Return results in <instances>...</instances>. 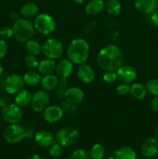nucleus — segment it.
Masks as SVG:
<instances>
[{"label": "nucleus", "mask_w": 158, "mask_h": 159, "mask_svg": "<svg viewBox=\"0 0 158 159\" xmlns=\"http://www.w3.org/2000/svg\"><path fill=\"white\" fill-rule=\"evenodd\" d=\"M158 142L155 138H148L141 145V153L146 158H151L157 154Z\"/></svg>", "instance_id": "nucleus-16"}, {"label": "nucleus", "mask_w": 158, "mask_h": 159, "mask_svg": "<svg viewBox=\"0 0 158 159\" xmlns=\"http://www.w3.org/2000/svg\"><path fill=\"white\" fill-rule=\"evenodd\" d=\"M74 69L73 63L69 59H63L58 61L56 65L55 73L59 79H67L72 73Z\"/></svg>", "instance_id": "nucleus-14"}, {"label": "nucleus", "mask_w": 158, "mask_h": 159, "mask_svg": "<svg viewBox=\"0 0 158 159\" xmlns=\"http://www.w3.org/2000/svg\"><path fill=\"white\" fill-rule=\"evenodd\" d=\"M77 75L78 79L84 83L91 82L95 76V73L92 67L86 63L79 65L77 69Z\"/></svg>", "instance_id": "nucleus-15"}, {"label": "nucleus", "mask_w": 158, "mask_h": 159, "mask_svg": "<svg viewBox=\"0 0 158 159\" xmlns=\"http://www.w3.org/2000/svg\"><path fill=\"white\" fill-rule=\"evenodd\" d=\"M3 136L8 143L16 144L26 138V130L23 126L19 124H9V126L5 129Z\"/></svg>", "instance_id": "nucleus-8"}, {"label": "nucleus", "mask_w": 158, "mask_h": 159, "mask_svg": "<svg viewBox=\"0 0 158 159\" xmlns=\"http://www.w3.org/2000/svg\"><path fill=\"white\" fill-rule=\"evenodd\" d=\"M23 77L25 84L29 85V86H36L38 84H40V81H41L40 74L35 71H26Z\"/></svg>", "instance_id": "nucleus-26"}, {"label": "nucleus", "mask_w": 158, "mask_h": 159, "mask_svg": "<svg viewBox=\"0 0 158 159\" xmlns=\"http://www.w3.org/2000/svg\"><path fill=\"white\" fill-rule=\"evenodd\" d=\"M1 116L3 120L9 124H19L23 118V110L16 103H9L2 108Z\"/></svg>", "instance_id": "nucleus-7"}, {"label": "nucleus", "mask_w": 158, "mask_h": 159, "mask_svg": "<svg viewBox=\"0 0 158 159\" xmlns=\"http://www.w3.org/2000/svg\"><path fill=\"white\" fill-rule=\"evenodd\" d=\"M154 135H155V137H154L155 139H156V141H157V142H158V126H157V127L156 128V130H155Z\"/></svg>", "instance_id": "nucleus-42"}, {"label": "nucleus", "mask_w": 158, "mask_h": 159, "mask_svg": "<svg viewBox=\"0 0 158 159\" xmlns=\"http://www.w3.org/2000/svg\"><path fill=\"white\" fill-rule=\"evenodd\" d=\"M105 9L103 0H90L85 6V12L91 16H95L101 13Z\"/></svg>", "instance_id": "nucleus-21"}, {"label": "nucleus", "mask_w": 158, "mask_h": 159, "mask_svg": "<svg viewBox=\"0 0 158 159\" xmlns=\"http://www.w3.org/2000/svg\"><path fill=\"white\" fill-rule=\"evenodd\" d=\"M114 157L116 159H136V152L133 148L123 146L115 151Z\"/></svg>", "instance_id": "nucleus-23"}, {"label": "nucleus", "mask_w": 158, "mask_h": 159, "mask_svg": "<svg viewBox=\"0 0 158 159\" xmlns=\"http://www.w3.org/2000/svg\"><path fill=\"white\" fill-rule=\"evenodd\" d=\"M41 51L46 58L57 60L64 54V46L57 39L50 37L45 40L41 45Z\"/></svg>", "instance_id": "nucleus-4"}, {"label": "nucleus", "mask_w": 158, "mask_h": 159, "mask_svg": "<svg viewBox=\"0 0 158 159\" xmlns=\"http://www.w3.org/2000/svg\"><path fill=\"white\" fill-rule=\"evenodd\" d=\"M144 159H150V158H144Z\"/></svg>", "instance_id": "nucleus-46"}, {"label": "nucleus", "mask_w": 158, "mask_h": 159, "mask_svg": "<svg viewBox=\"0 0 158 159\" xmlns=\"http://www.w3.org/2000/svg\"><path fill=\"white\" fill-rule=\"evenodd\" d=\"M50 95L47 91L37 90L33 94L31 100V107L35 112H43L50 103Z\"/></svg>", "instance_id": "nucleus-9"}, {"label": "nucleus", "mask_w": 158, "mask_h": 159, "mask_svg": "<svg viewBox=\"0 0 158 159\" xmlns=\"http://www.w3.org/2000/svg\"><path fill=\"white\" fill-rule=\"evenodd\" d=\"M13 36L12 33V28L9 27V26H3L0 28V37L3 40L9 39Z\"/></svg>", "instance_id": "nucleus-35"}, {"label": "nucleus", "mask_w": 158, "mask_h": 159, "mask_svg": "<svg viewBox=\"0 0 158 159\" xmlns=\"http://www.w3.org/2000/svg\"><path fill=\"white\" fill-rule=\"evenodd\" d=\"M39 8L34 2H27L22 6L20 15L26 19H33L38 15Z\"/></svg>", "instance_id": "nucleus-22"}, {"label": "nucleus", "mask_w": 158, "mask_h": 159, "mask_svg": "<svg viewBox=\"0 0 158 159\" xmlns=\"http://www.w3.org/2000/svg\"><path fill=\"white\" fill-rule=\"evenodd\" d=\"M69 159H91L89 153L85 149H77L75 150L70 156Z\"/></svg>", "instance_id": "nucleus-33"}, {"label": "nucleus", "mask_w": 158, "mask_h": 159, "mask_svg": "<svg viewBox=\"0 0 158 159\" xmlns=\"http://www.w3.org/2000/svg\"><path fill=\"white\" fill-rule=\"evenodd\" d=\"M117 79L121 83H131L136 79L137 73L136 69L131 65H125L119 67L116 70Z\"/></svg>", "instance_id": "nucleus-11"}, {"label": "nucleus", "mask_w": 158, "mask_h": 159, "mask_svg": "<svg viewBox=\"0 0 158 159\" xmlns=\"http://www.w3.org/2000/svg\"><path fill=\"white\" fill-rule=\"evenodd\" d=\"M79 138V132L73 127H64L57 132L55 135V141L62 147H69L77 141Z\"/></svg>", "instance_id": "nucleus-6"}, {"label": "nucleus", "mask_w": 158, "mask_h": 159, "mask_svg": "<svg viewBox=\"0 0 158 159\" xmlns=\"http://www.w3.org/2000/svg\"><path fill=\"white\" fill-rule=\"evenodd\" d=\"M8 43L6 40L0 38V58H2L8 52Z\"/></svg>", "instance_id": "nucleus-37"}, {"label": "nucleus", "mask_w": 158, "mask_h": 159, "mask_svg": "<svg viewBox=\"0 0 158 159\" xmlns=\"http://www.w3.org/2000/svg\"><path fill=\"white\" fill-rule=\"evenodd\" d=\"M147 93L154 96H158V79H152L147 81L145 85Z\"/></svg>", "instance_id": "nucleus-30"}, {"label": "nucleus", "mask_w": 158, "mask_h": 159, "mask_svg": "<svg viewBox=\"0 0 158 159\" xmlns=\"http://www.w3.org/2000/svg\"><path fill=\"white\" fill-rule=\"evenodd\" d=\"M64 110L57 105H49L43 111V119L50 124H56L62 119Z\"/></svg>", "instance_id": "nucleus-12"}, {"label": "nucleus", "mask_w": 158, "mask_h": 159, "mask_svg": "<svg viewBox=\"0 0 158 159\" xmlns=\"http://www.w3.org/2000/svg\"><path fill=\"white\" fill-rule=\"evenodd\" d=\"M35 30L43 35H49L56 30V22L50 15L47 13L38 14L33 22Z\"/></svg>", "instance_id": "nucleus-5"}, {"label": "nucleus", "mask_w": 158, "mask_h": 159, "mask_svg": "<svg viewBox=\"0 0 158 159\" xmlns=\"http://www.w3.org/2000/svg\"><path fill=\"white\" fill-rule=\"evenodd\" d=\"M23 62L24 65H26L27 68H31V69H34V68H37L39 65V61L36 55H33V54H26L23 58Z\"/></svg>", "instance_id": "nucleus-31"}, {"label": "nucleus", "mask_w": 158, "mask_h": 159, "mask_svg": "<svg viewBox=\"0 0 158 159\" xmlns=\"http://www.w3.org/2000/svg\"><path fill=\"white\" fill-rule=\"evenodd\" d=\"M59 78L54 74L43 75L40 81V86L45 91H52L58 85Z\"/></svg>", "instance_id": "nucleus-20"}, {"label": "nucleus", "mask_w": 158, "mask_h": 159, "mask_svg": "<svg viewBox=\"0 0 158 159\" xmlns=\"http://www.w3.org/2000/svg\"><path fill=\"white\" fill-rule=\"evenodd\" d=\"M157 155H158V151H157Z\"/></svg>", "instance_id": "nucleus-47"}, {"label": "nucleus", "mask_w": 158, "mask_h": 159, "mask_svg": "<svg viewBox=\"0 0 158 159\" xmlns=\"http://www.w3.org/2000/svg\"><path fill=\"white\" fill-rule=\"evenodd\" d=\"M158 7L157 0H136L135 8L143 14H152Z\"/></svg>", "instance_id": "nucleus-17"}, {"label": "nucleus", "mask_w": 158, "mask_h": 159, "mask_svg": "<svg viewBox=\"0 0 158 159\" xmlns=\"http://www.w3.org/2000/svg\"><path fill=\"white\" fill-rule=\"evenodd\" d=\"M123 63V54L119 46L108 44L103 47L97 55V64L105 71H116Z\"/></svg>", "instance_id": "nucleus-1"}, {"label": "nucleus", "mask_w": 158, "mask_h": 159, "mask_svg": "<svg viewBox=\"0 0 158 159\" xmlns=\"http://www.w3.org/2000/svg\"><path fill=\"white\" fill-rule=\"evenodd\" d=\"M35 142L39 146L48 148L55 142V137L52 133L47 130H40L35 134Z\"/></svg>", "instance_id": "nucleus-18"}, {"label": "nucleus", "mask_w": 158, "mask_h": 159, "mask_svg": "<svg viewBox=\"0 0 158 159\" xmlns=\"http://www.w3.org/2000/svg\"><path fill=\"white\" fill-rule=\"evenodd\" d=\"M56 65H57V63H56L55 60L46 58L39 62L37 69L40 75H46L53 74L55 71Z\"/></svg>", "instance_id": "nucleus-19"}, {"label": "nucleus", "mask_w": 158, "mask_h": 159, "mask_svg": "<svg viewBox=\"0 0 158 159\" xmlns=\"http://www.w3.org/2000/svg\"><path fill=\"white\" fill-rule=\"evenodd\" d=\"M25 85L23 77L18 74H12L8 76L5 81V90L9 94H15L23 89Z\"/></svg>", "instance_id": "nucleus-10"}, {"label": "nucleus", "mask_w": 158, "mask_h": 159, "mask_svg": "<svg viewBox=\"0 0 158 159\" xmlns=\"http://www.w3.org/2000/svg\"><path fill=\"white\" fill-rule=\"evenodd\" d=\"M9 104V102H8V100L7 99H6V97H4V96H2V97H0V107H5L6 105H8Z\"/></svg>", "instance_id": "nucleus-40"}, {"label": "nucleus", "mask_w": 158, "mask_h": 159, "mask_svg": "<svg viewBox=\"0 0 158 159\" xmlns=\"http://www.w3.org/2000/svg\"><path fill=\"white\" fill-rule=\"evenodd\" d=\"M89 44L83 38L74 39L67 49V56L73 64L81 65L85 63L89 55Z\"/></svg>", "instance_id": "nucleus-2"}, {"label": "nucleus", "mask_w": 158, "mask_h": 159, "mask_svg": "<svg viewBox=\"0 0 158 159\" xmlns=\"http://www.w3.org/2000/svg\"><path fill=\"white\" fill-rule=\"evenodd\" d=\"M32 93L26 89H21L16 93L15 97V103L21 107H27L31 103Z\"/></svg>", "instance_id": "nucleus-24"}, {"label": "nucleus", "mask_w": 158, "mask_h": 159, "mask_svg": "<svg viewBox=\"0 0 158 159\" xmlns=\"http://www.w3.org/2000/svg\"><path fill=\"white\" fill-rule=\"evenodd\" d=\"M129 93L133 98L136 99H143L146 97L147 93V88L145 85L139 82L133 83L130 86Z\"/></svg>", "instance_id": "nucleus-25"}, {"label": "nucleus", "mask_w": 158, "mask_h": 159, "mask_svg": "<svg viewBox=\"0 0 158 159\" xmlns=\"http://www.w3.org/2000/svg\"><path fill=\"white\" fill-rule=\"evenodd\" d=\"M12 33L15 40L18 42H25L33 38L35 33L34 25L29 19L20 18L15 21L12 26Z\"/></svg>", "instance_id": "nucleus-3"}, {"label": "nucleus", "mask_w": 158, "mask_h": 159, "mask_svg": "<svg viewBox=\"0 0 158 159\" xmlns=\"http://www.w3.org/2000/svg\"><path fill=\"white\" fill-rule=\"evenodd\" d=\"M89 156L91 159H103L105 155V148L102 144H95L90 149Z\"/></svg>", "instance_id": "nucleus-28"}, {"label": "nucleus", "mask_w": 158, "mask_h": 159, "mask_svg": "<svg viewBox=\"0 0 158 159\" xmlns=\"http://www.w3.org/2000/svg\"><path fill=\"white\" fill-rule=\"evenodd\" d=\"M85 97V93L78 87H71L66 89L64 93V98L68 104L75 106L81 102Z\"/></svg>", "instance_id": "nucleus-13"}, {"label": "nucleus", "mask_w": 158, "mask_h": 159, "mask_svg": "<svg viewBox=\"0 0 158 159\" xmlns=\"http://www.w3.org/2000/svg\"><path fill=\"white\" fill-rule=\"evenodd\" d=\"M2 72H3V67H2V63L0 62V76L2 75Z\"/></svg>", "instance_id": "nucleus-44"}, {"label": "nucleus", "mask_w": 158, "mask_h": 159, "mask_svg": "<svg viewBox=\"0 0 158 159\" xmlns=\"http://www.w3.org/2000/svg\"><path fill=\"white\" fill-rule=\"evenodd\" d=\"M49 155L53 158H57L62 154V146L57 142H54L52 145L50 146Z\"/></svg>", "instance_id": "nucleus-32"}, {"label": "nucleus", "mask_w": 158, "mask_h": 159, "mask_svg": "<svg viewBox=\"0 0 158 159\" xmlns=\"http://www.w3.org/2000/svg\"><path fill=\"white\" fill-rule=\"evenodd\" d=\"M150 107L152 110L155 112H158V96H154L150 102Z\"/></svg>", "instance_id": "nucleus-38"}, {"label": "nucleus", "mask_w": 158, "mask_h": 159, "mask_svg": "<svg viewBox=\"0 0 158 159\" xmlns=\"http://www.w3.org/2000/svg\"><path fill=\"white\" fill-rule=\"evenodd\" d=\"M105 9L108 14L112 16L119 15L122 10V6L119 0H106Z\"/></svg>", "instance_id": "nucleus-27"}, {"label": "nucleus", "mask_w": 158, "mask_h": 159, "mask_svg": "<svg viewBox=\"0 0 158 159\" xmlns=\"http://www.w3.org/2000/svg\"><path fill=\"white\" fill-rule=\"evenodd\" d=\"M25 48L28 54H33V55H38L41 52V45L37 40H28L26 42L25 44Z\"/></svg>", "instance_id": "nucleus-29"}, {"label": "nucleus", "mask_w": 158, "mask_h": 159, "mask_svg": "<svg viewBox=\"0 0 158 159\" xmlns=\"http://www.w3.org/2000/svg\"><path fill=\"white\" fill-rule=\"evenodd\" d=\"M102 79L107 83H113L117 79V75H116V71H112V70H109V71H105L104 73Z\"/></svg>", "instance_id": "nucleus-34"}, {"label": "nucleus", "mask_w": 158, "mask_h": 159, "mask_svg": "<svg viewBox=\"0 0 158 159\" xmlns=\"http://www.w3.org/2000/svg\"><path fill=\"white\" fill-rule=\"evenodd\" d=\"M150 20H151V22L153 23V25L158 27V11H155L152 13Z\"/></svg>", "instance_id": "nucleus-39"}, {"label": "nucleus", "mask_w": 158, "mask_h": 159, "mask_svg": "<svg viewBox=\"0 0 158 159\" xmlns=\"http://www.w3.org/2000/svg\"><path fill=\"white\" fill-rule=\"evenodd\" d=\"M72 1L74 2L77 3V4H81V3H83L85 0H72Z\"/></svg>", "instance_id": "nucleus-43"}, {"label": "nucleus", "mask_w": 158, "mask_h": 159, "mask_svg": "<svg viewBox=\"0 0 158 159\" xmlns=\"http://www.w3.org/2000/svg\"><path fill=\"white\" fill-rule=\"evenodd\" d=\"M106 159H116V158H115L114 156H110V157H108Z\"/></svg>", "instance_id": "nucleus-45"}, {"label": "nucleus", "mask_w": 158, "mask_h": 159, "mask_svg": "<svg viewBox=\"0 0 158 159\" xmlns=\"http://www.w3.org/2000/svg\"><path fill=\"white\" fill-rule=\"evenodd\" d=\"M116 92L122 96H127L130 92V86L126 83H121L116 87Z\"/></svg>", "instance_id": "nucleus-36"}, {"label": "nucleus", "mask_w": 158, "mask_h": 159, "mask_svg": "<svg viewBox=\"0 0 158 159\" xmlns=\"http://www.w3.org/2000/svg\"><path fill=\"white\" fill-rule=\"evenodd\" d=\"M30 159H42V157L39 154H34L33 155H32Z\"/></svg>", "instance_id": "nucleus-41"}]
</instances>
